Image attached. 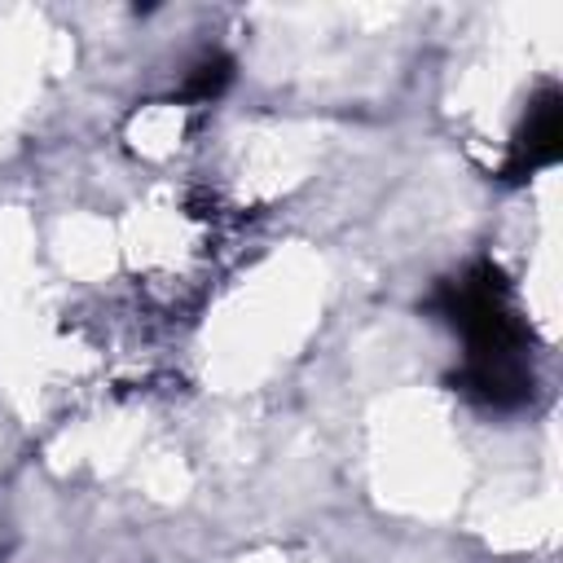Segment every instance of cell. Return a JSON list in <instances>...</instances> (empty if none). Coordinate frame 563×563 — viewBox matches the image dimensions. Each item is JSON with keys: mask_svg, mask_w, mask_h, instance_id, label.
Listing matches in <instances>:
<instances>
[{"mask_svg": "<svg viewBox=\"0 0 563 563\" xmlns=\"http://www.w3.org/2000/svg\"><path fill=\"white\" fill-rule=\"evenodd\" d=\"M435 317H444L466 352L453 374V387L488 409H515L532 396V365H528V330L510 303V286L493 260L471 264L466 273L435 286L427 299Z\"/></svg>", "mask_w": 563, "mask_h": 563, "instance_id": "6da1fadb", "label": "cell"}, {"mask_svg": "<svg viewBox=\"0 0 563 563\" xmlns=\"http://www.w3.org/2000/svg\"><path fill=\"white\" fill-rule=\"evenodd\" d=\"M559 136H563V106H559V88H545L532 106L528 119L519 128V136L510 141V158H506V180H523L550 163H559Z\"/></svg>", "mask_w": 563, "mask_h": 563, "instance_id": "7a4b0ae2", "label": "cell"}]
</instances>
